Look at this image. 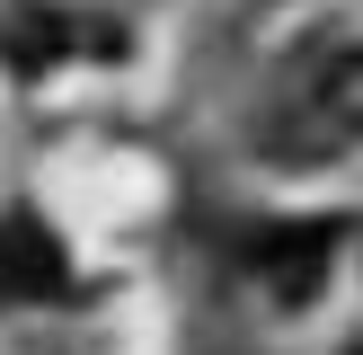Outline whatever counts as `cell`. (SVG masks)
<instances>
[{
    "label": "cell",
    "instance_id": "2",
    "mask_svg": "<svg viewBox=\"0 0 363 355\" xmlns=\"http://www.w3.org/2000/svg\"><path fill=\"white\" fill-rule=\"evenodd\" d=\"M71 293V266H62V240L35 204H9L0 213V302H62Z\"/></svg>",
    "mask_w": 363,
    "mask_h": 355
},
{
    "label": "cell",
    "instance_id": "3",
    "mask_svg": "<svg viewBox=\"0 0 363 355\" xmlns=\"http://www.w3.org/2000/svg\"><path fill=\"white\" fill-rule=\"evenodd\" d=\"M328 258H337V231H328V222H284V231H266V240L248 248L257 284L284 302V311H301V302L328 284Z\"/></svg>",
    "mask_w": 363,
    "mask_h": 355
},
{
    "label": "cell",
    "instance_id": "4",
    "mask_svg": "<svg viewBox=\"0 0 363 355\" xmlns=\"http://www.w3.org/2000/svg\"><path fill=\"white\" fill-rule=\"evenodd\" d=\"M354 355H363V346H354Z\"/></svg>",
    "mask_w": 363,
    "mask_h": 355
},
{
    "label": "cell",
    "instance_id": "1",
    "mask_svg": "<svg viewBox=\"0 0 363 355\" xmlns=\"http://www.w3.org/2000/svg\"><path fill=\"white\" fill-rule=\"evenodd\" d=\"M346 142H363V45L328 53V62L311 71L293 124L275 133V151H346Z\"/></svg>",
    "mask_w": 363,
    "mask_h": 355
}]
</instances>
